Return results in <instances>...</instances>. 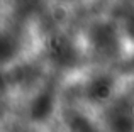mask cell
<instances>
[{
	"label": "cell",
	"mask_w": 134,
	"mask_h": 132,
	"mask_svg": "<svg viewBox=\"0 0 134 132\" xmlns=\"http://www.w3.org/2000/svg\"><path fill=\"white\" fill-rule=\"evenodd\" d=\"M112 90H114V80L107 75H100V76H95L88 83L87 95H88L92 102L100 103V102H105L112 95Z\"/></svg>",
	"instance_id": "3957f363"
},
{
	"label": "cell",
	"mask_w": 134,
	"mask_h": 132,
	"mask_svg": "<svg viewBox=\"0 0 134 132\" xmlns=\"http://www.w3.org/2000/svg\"><path fill=\"white\" fill-rule=\"evenodd\" d=\"M126 31H127V36L134 41V12L127 17V20H126Z\"/></svg>",
	"instance_id": "ba28073f"
},
{
	"label": "cell",
	"mask_w": 134,
	"mask_h": 132,
	"mask_svg": "<svg viewBox=\"0 0 134 132\" xmlns=\"http://www.w3.org/2000/svg\"><path fill=\"white\" fill-rule=\"evenodd\" d=\"M5 88H7V80H5V76L0 73V93H2Z\"/></svg>",
	"instance_id": "9c48e42d"
},
{
	"label": "cell",
	"mask_w": 134,
	"mask_h": 132,
	"mask_svg": "<svg viewBox=\"0 0 134 132\" xmlns=\"http://www.w3.org/2000/svg\"><path fill=\"white\" fill-rule=\"evenodd\" d=\"M54 107V98L51 92H43L32 100L31 103V119L36 122H43L53 113Z\"/></svg>",
	"instance_id": "277c9868"
},
{
	"label": "cell",
	"mask_w": 134,
	"mask_h": 132,
	"mask_svg": "<svg viewBox=\"0 0 134 132\" xmlns=\"http://www.w3.org/2000/svg\"><path fill=\"white\" fill-rule=\"evenodd\" d=\"M90 43L97 53L104 56H114L119 49L117 31L109 22H98L90 29Z\"/></svg>",
	"instance_id": "6da1fadb"
},
{
	"label": "cell",
	"mask_w": 134,
	"mask_h": 132,
	"mask_svg": "<svg viewBox=\"0 0 134 132\" xmlns=\"http://www.w3.org/2000/svg\"><path fill=\"white\" fill-rule=\"evenodd\" d=\"M19 53V43L12 34L0 32V63H7Z\"/></svg>",
	"instance_id": "8992f818"
},
{
	"label": "cell",
	"mask_w": 134,
	"mask_h": 132,
	"mask_svg": "<svg viewBox=\"0 0 134 132\" xmlns=\"http://www.w3.org/2000/svg\"><path fill=\"white\" fill-rule=\"evenodd\" d=\"M68 125L70 129H71V132H97V129L93 127V124L90 122L87 117L83 115H73L71 119L68 120Z\"/></svg>",
	"instance_id": "52a82bcc"
},
{
	"label": "cell",
	"mask_w": 134,
	"mask_h": 132,
	"mask_svg": "<svg viewBox=\"0 0 134 132\" xmlns=\"http://www.w3.org/2000/svg\"><path fill=\"white\" fill-rule=\"evenodd\" d=\"M112 132H134V115L126 109H115L109 115Z\"/></svg>",
	"instance_id": "5b68a950"
},
{
	"label": "cell",
	"mask_w": 134,
	"mask_h": 132,
	"mask_svg": "<svg viewBox=\"0 0 134 132\" xmlns=\"http://www.w3.org/2000/svg\"><path fill=\"white\" fill-rule=\"evenodd\" d=\"M46 51H48V56L53 63H56L58 66L63 68H68V66L76 64L78 61V51L73 46V43L70 39L63 36H54L48 41L46 44Z\"/></svg>",
	"instance_id": "7a4b0ae2"
}]
</instances>
